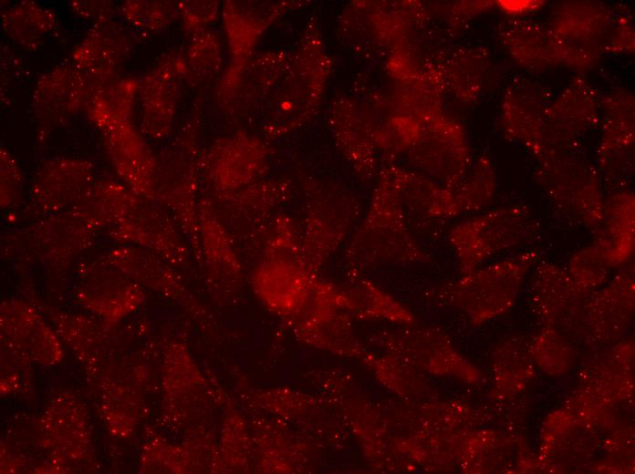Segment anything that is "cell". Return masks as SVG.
Instances as JSON below:
<instances>
[{
  "label": "cell",
  "mask_w": 635,
  "mask_h": 474,
  "mask_svg": "<svg viewBox=\"0 0 635 474\" xmlns=\"http://www.w3.org/2000/svg\"><path fill=\"white\" fill-rule=\"evenodd\" d=\"M346 254L348 261L359 268L426 260L424 250L409 230L392 165L380 170L370 203L347 246Z\"/></svg>",
  "instance_id": "1"
},
{
  "label": "cell",
  "mask_w": 635,
  "mask_h": 474,
  "mask_svg": "<svg viewBox=\"0 0 635 474\" xmlns=\"http://www.w3.org/2000/svg\"><path fill=\"white\" fill-rule=\"evenodd\" d=\"M332 65L318 25L311 22L266 104L267 127L283 133L308 120L320 104Z\"/></svg>",
  "instance_id": "2"
},
{
  "label": "cell",
  "mask_w": 635,
  "mask_h": 474,
  "mask_svg": "<svg viewBox=\"0 0 635 474\" xmlns=\"http://www.w3.org/2000/svg\"><path fill=\"white\" fill-rule=\"evenodd\" d=\"M536 232L528 209L511 206L489 211L454 225L449 242L466 272L503 252L521 247Z\"/></svg>",
  "instance_id": "3"
},
{
  "label": "cell",
  "mask_w": 635,
  "mask_h": 474,
  "mask_svg": "<svg viewBox=\"0 0 635 474\" xmlns=\"http://www.w3.org/2000/svg\"><path fill=\"white\" fill-rule=\"evenodd\" d=\"M541 183L555 206L593 233L603 219L604 202L596 172L588 163L557 152L541 157Z\"/></svg>",
  "instance_id": "4"
},
{
  "label": "cell",
  "mask_w": 635,
  "mask_h": 474,
  "mask_svg": "<svg viewBox=\"0 0 635 474\" xmlns=\"http://www.w3.org/2000/svg\"><path fill=\"white\" fill-rule=\"evenodd\" d=\"M416 171L453 191L470 168V153L459 127L445 120H424L404 151Z\"/></svg>",
  "instance_id": "5"
},
{
  "label": "cell",
  "mask_w": 635,
  "mask_h": 474,
  "mask_svg": "<svg viewBox=\"0 0 635 474\" xmlns=\"http://www.w3.org/2000/svg\"><path fill=\"white\" fill-rule=\"evenodd\" d=\"M536 251H524L495 262L469 277L460 289L462 304L475 318H485L507 309L526 269L536 261Z\"/></svg>",
  "instance_id": "6"
},
{
  "label": "cell",
  "mask_w": 635,
  "mask_h": 474,
  "mask_svg": "<svg viewBox=\"0 0 635 474\" xmlns=\"http://www.w3.org/2000/svg\"><path fill=\"white\" fill-rule=\"evenodd\" d=\"M288 57L285 53L273 52L234 61L219 86L221 104L239 117L254 112L276 87Z\"/></svg>",
  "instance_id": "7"
},
{
  "label": "cell",
  "mask_w": 635,
  "mask_h": 474,
  "mask_svg": "<svg viewBox=\"0 0 635 474\" xmlns=\"http://www.w3.org/2000/svg\"><path fill=\"white\" fill-rule=\"evenodd\" d=\"M183 71L182 61L166 57L139 84L141 125L148 133L160 136L170 129Z\"/></svg>",
  "instance_id": "8"
},
{
  "label": "cell",
  "mask_w": 635,
  "mask_h": 474,
  "mask_svg": "<svg viewBox=\"0 0 635 474\" xmlns=\"http://www.w3.org/2000/svg\"><path fill=\"white\" fill-rule=\"evenodd\" d=\"M346 102L348 114L342 105H333L332 129L355 171L367 182L374 178L378 169L377 129L359 114L357 105Z\"/></svg>",
  "instance_id": "9"
},
{
  "label": "cell",
  "mask_w": 635,
  "mask_h": 474,
  "mask_svg": "<svg viewBox=\"0 0 635 474\" xmlns=\"http://www.w3.org/2000/svg\"><path fill=\"white\" fill-rule=\"evenodd\" d=\"M297 2L230 1L224 7V22L234 61L250 57L269 25Z\"/></svg>",
  "instance_id": "10"
},
{
  "label": "cell",
  "mask_w": 635,
  "mask_h": 474,
  "mask_svg": "<svg viewBox=\"0 0 635 474\" xmlns=\"http://www.w3.org/2000/svg\"><path fill=\"white\" fill-rule=\"evenodd\" d=\"M130 38L120 25L105 19L90 30L74 53L78 69L96 78L106 79L124 60Z\"/></svg>",
  "instance_id": "11"
},
{
  "label": "cell",
  "mask_w": 635,
  "mask_h": 474,
  "mask_svg": "<svg viewBox=\"0 0 635 474\" xmlns=\"http://www.w3.org/2000/svg\"><path fill=\"white\" fill-rule=\"evenodd\" d=\"M112 163L130 187L146 193L153 187V160L134 127L124 123L104 131Z\"/></svg>",
  "instance_id": "12"
},
{
  "label": "cell",
  "mask_w": 635,
  "mask_h": 474,
  "mask_svg": "<svg viewBox=\"0 0 635 474\" xmlns=\"http://www.w3.org/2000/svg\"><path fill=\"white\" fill-rule=\"evenodd\" d=\"M634 197L628 192L612 195L605 203L603 219L593 233V242L604 252L609 264L626 263L634 251Z\"/></svg>",
  "instance_id": "13"
},
{
  "label": "cell",
  "mask_w": 635,
  "mask_h": 474,
  "mask_svg": "<svg viewBox=\"0 0 635 474\" xmlns=\"http://www.w3.org/2000/svg\"><path fill=\"white\" fill-rule=\"evenodd\" d=\"M402 206L423 220L450 219L460 214L452 191L417 171L392 165Z\"/></svg>",
  "instance_id": "14"
},
{
  "label": "cell",
  "mask_w": 635,
  "mask_h": 474,
  "mask_svg": "<svg viewBox=\"0 0 635 474\" xmlns=\"http://www.w3.org/2000/svg\"><path fill=\"white\" fill-rule=\"evenodd\" d=\"M83 77V72L72 67H61L44 76L35 90L36 114L48 120H61L74 114L88 92Z\"/></svg>",
  "instance_id": "15"
},
{
  "label": "cell",
  "mask_w": 635,
  "mask_h": 474,
  "mask_svg": "<svg viewBox=\"0 0 635 474\" xmlns=\"http://www.w3.org/2000/svg\"><path fill=\"white\" fill-rule=\"evenodd\" d=\"M90 170L84 162L59 161L47 164L36 179V195L43 201L67 204L88 187Z\"/></svg>",
  "instance_id": "16"
},
{
  "label": "cell",
  "mask_w": 635,
  "mask_h": 474,
  "mask_svg": "<svg viewBox=\"0 0 635 474\" xmlns=\"http://www.w3.org/2000/svg\"><path fill=\"white\" fill-rule=\"evenodd\" d=\"M139 84L122 79L100 88L89 98L90 119L103 131L130 122Z\"/></svg>",
  "instance_id": "17"
},
{
  "label": "cell",
  "mask_w": 635,
  "mask_h": 474,
  "mask_svg": "<svg viewBox=\"0 0 635 474\" xmlns=\"http://www.w3.org/2000/svg\"><path fill=\"white\" fill-rule=\"evenodd\" d=\"M3 25L16 42L33 49L53 29L55 19L47 9L36 3L24 2L5 13Z\"/></svg>",
  "instance_id": "18"
},
{
  "label": "cell",
  "mask_w": 635,
  "mask_h": 474,
  "mask_svg": "<svg viewBox=\"0 0 635 474\" xmlns=\"http://www.w3.org/2000/svg\"><path fill=\"white\" fill-rule=\"evenodd\" d=\"M468 170L452 191L460 213L476 211L486 206L495 188L494 173L486 158L481 157Z\"/></svg>",
  "instance_id": "19"
},
{
  "label": "cell",
  "mask_w": 635,
  "mask_h": 474,
  "mask_svg": "<svg viewBox=\"0 0 635 474\" xmlns=\"http://www.w3.org/2000/svg\"><path fill=\"white\" fill-rule=\"evenodd\" d=\"M610 267L604 252L594 242L576 251L569 262V273L579 287L600 283Z\"/></svg>",
  "instance_id": "20"
},
{
  "label": "cell",
  "mask_w": 635,
  "mask_h": 474,
  "mask_svg": "<svg viewBox=\"0 0 635 474\" xmlns=\"http://www.w3.org/2000/svg\"><path fill=\"white\" fill-rule=\"evenodd\" d=\"M177 9L165 2L128 1L122 5L126 20L138 27L158 28L168 24Z\"/></svg>",
  "instance_id": "21"
}]
</instances>
